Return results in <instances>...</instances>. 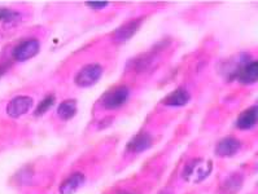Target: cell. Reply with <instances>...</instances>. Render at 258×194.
I'll return each mask as SVG.
<instances>
[{"label":"cell","instance_id":"cell-1","mask_svg":"<svg viewBox=\"0 0 258 194\" xmlns=\"http://www.w3.org/2000/svg\"><path fill=\"white\" fill-rule=\"evenodd\" d=\"M212 161L196 158V159H192L191 162L185 164L184 168H183L182 176L185 181L191 182V184H199V182L207 179L208 176L212 173Z\"/></svg>","mask_w":258,"mask_h":194},{"label":"cell","instance_id":"cell-2","mask_svg":"<svg viewBox=\"0 0 258 194\" xmlns=\"http://www.w3.org/2000/svg\"><path fill=\"white\" fill-rule=\"evenodd\" d=\"M103 75V67L99 64H88L79 70L74 78V82L78 87L87 88L97 83Z\"/></svg>","mask_w":258,"mask_h":194},{"label":"cell","instance_id":"cell-3","mask_svg":"<svg viewBox=\"0 0 258 194\" xmlns=\"http://www.w3.org/2000/svg\"><path fill=\"white\" fill-rule=\"evenodd\" d=\"M128 96H130V91H128L127 87H124V85L117 87L115 89H112V91H109L104 96V108L108 110L118 109V108H121L127 101Z\"/></svg>","mask_w":258,"mask_h":194},{"label":"cell","instance_id":"cell-4","mask_svg":"<svg viewBox=\"0 0 258 194\" xmlns=\"http://www.w3.org/2000/svg\"><path fill=\"white\" fill-rule=\"evenodd\" d=\"M33 101L30 96H16L7 105V114L11 118H20L31 109Z\"/></svg>","mask_w":258,"mask_h":194},{"label":"cell","instance_id":"cell-5","mask_svg":"<svg viewBox=\"0 0 258 194\" xmlns=\"http://www.w3.org/2000/svg\"><path fill=\"white\" fill-rule=\"evenodd\" d=\"M39 42L37 39H28L16 47L13 51V58L17 61H26L34 57L39 52Z\"/></svg>","mask_w":258,"mask_h":194},{"label":"cell","instance_id":"cell-6","mask_svg":"<svg viewBox=\"0 0 258 194\" xmlns=\"http://www.w3.org/2000/svg\"><path fill=\"white\" fill-rule=\"evenodd\" d=\"M143 22V19L133 20V21H128L127 24L122 25L121 28H118L113 34V40L115 43H123L126 40L131 39L133 35L138 31V29L140 28V25Z\"/></svg>","mask_w":258,"mask_h":194},{"label":"cell","instance_id":"cell-7","mask_svg":"<svg viewBox=\"0 0 258 194\" xmlns=\"http://www.w3.org/2000/svg\"><path fill=\"white\" fill-rule=\"evenodd\" d=\"M240 141L232 136L222 139L216 146V154L219 157H232L240 150Z\"/></svg>","mask_w":258,"mask_h":194},{"label":"cell","instance_id":"cell-8","mask_svg":"<svg viewBox=\"0 0 258 194\" xmlns=\"http://www.w3.org/2000/svg\"><path fill=\"white\" fill-rule=\"evenodd\" d=\"M191 100V94L185 88H176L175 91L167 94L164 99L162 104L167 107H184Z\"/></svg>","mask_w":258,"mask_h":194},{"label":"cell","instance_id":"cell-9","mask_svg":"<svg viewBox=\"0 0 258 194\" xmlns=\"http://www.w3.org/2000/svg\"><path fill=\"white\" fill-rule=\"evenodd\" d=\"M236 79L243 84H253L258 79V62L257 61H249L240 69Z\"/></svg>","mask_w":258,"mask_h":194},{"label":"cell","instance_id":"cell-10","mask_svg":"<svg viewBox=\"0 0 258 194\" xmlns=\"http://www.w3.org/2000/svg\"><path fill=\"white\" fill-rule=\"evenodd\" d=\"M153 139L152 136L147 132H140L137 136L130 140L127 144V149L133 153H142L144 150H148L152 146Z\"/></svg>","mask_w":258,"mask_h":194},{"label":"cell","instance_id":"cell-11","mask_svg":"<svg viewBox=\"0 0 258 194\" xmlns=\"http://www.w3.org/2000/svg\"><path fill=\"white\" fill-rule=\"evenodd\" d=\"M86 181V177L83 173L76 172L73 175H70L65 181H62V184L60 185V194H74L78 190Z\"/></svg>","mask_w":258,"mask_h":194},{"label":"cell","instance_id":"cell-12","mask_svg":"<svg viewBox=\"0 0 258 194\" xmlns=\"http://www.w3.org/2000/svg\"><path fill=\"white\" fill-rule=\"evenodd\" d=\"M257 122V107L244 110L236 119V127L239 130H250Z\"/></svg>","mask_w":258,"mask_h":194},{"label":"cell","instance_id":"cell-13","mask_svg":"<svg viewBox=\"0 0 258 194\" xmlns=\"http://www.w3.org/2000/svg\"><path fill=\"white\" fill-rule=\"evenodd\" d=\"M77 114V101L73 99L65 100L58 105L57 108V116L62 121H69Z\"/></svg>","mask_w":258,"mask_h":194},{"label":"cell","instance_id":"cell-14","mask_svg":"<svg viewBox=\"0 0 258 194\" xmlns=\"http://www.w3.org/2000/svg\"><path fill=\"white\" fill-rule=\"evenodd\" d=\"M241 185H243V176L239 175V173H234V175H231L230 177L226 179V181L222 185V189L226 193L234 194L241 188Z\"/></svg>","mask_w":258,"mask_h":194},{"label":"cell","instance_id":"cell-15","mask_svg":"<svg viewBox=\"0 0 258 194\" xmlns=\"http://www.w3.org/2000/svg\"><path fill=\"white\" fill-rule=\"evenodd\" d=\"M53 104H55V96H53V94H48V96L44 97V99H43V100L39 103V105H38L35 113H34V114H35V117L43 116L44 113L48 112L49 108H51Z\"/></svg>","mask_w":258,"mask_h":194},{"label":"cell","instance_id":"cell-16","mask_svg":"<svg viewBox=\"0 0 258 194\" xmlns=\"http://www.w3.org/2000/svg\"><path fill=\"white\" fill-rule=\"evenodd\" d=\"M20 17H21V15L16 11L8 10V8H0V22L11 24V22L20 20Z\"/></svg>","mask_w":258,"mask_h":194},{"label":"cell","instance_id":"cell-17","mask_svg":"<svg viewBox=\"0 0 258 194\" xmlns=\"http://www.w3.org/2000/svg\"><path fill=\"white\" fill-rule=\"evenodd\" d=\"M87 7L92 8V10H103L108 6V2H87Z\"/></svg>","mask_w":258,"mask_h":194},{"label":"cell","instance_id":"cell-18","mask_svg":"<svg viewBox=\"0 0 258 194\" xmlns=\"http://www.w3.org/2000/svg\"><path fill=\"white\" fill-rule=\"evenodd\" d=\"M121 194H133V193H121Z\"/></svg>","mask_w":258,"mask_h":194}]
</instances>
